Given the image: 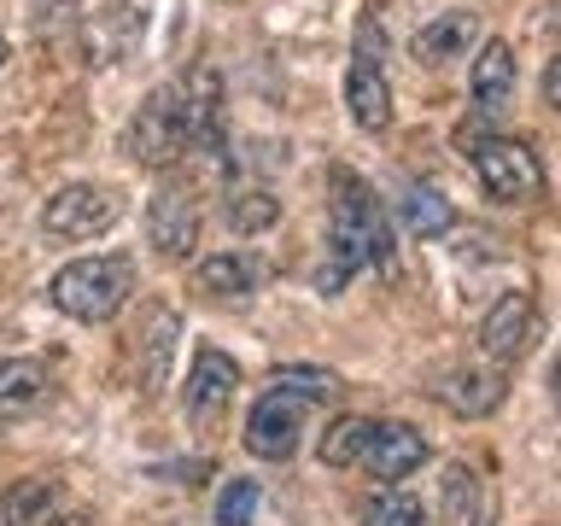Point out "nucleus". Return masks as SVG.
<instances>
[{
  "label": "nucleus",
  "mask_w": 561,
  "mask_h": 526,
  "mask_svg": "<svg viewBox=\"0 0 561 526\" xmlns=\"http://www.w3.org/2000/svg\"><path fill=\"white\" fill-rule=\"evenodd\" d=\"M515 88H520V65H515V47L508 42H480V59L468 70V94H473V112L480 117H503L515 105Z\"/></svg>",
  "instance_id": "13"
},
{
  "label": "nucleus",
  "mask_w": 561,
  "mask_h": 526,
  "mask_svg": "<svg viewBox=\"0 0 561 526\" xmlns=\"http://www.w3.org/2000/svg\"><path fill=\"white\" fill-rule=\"evenodd\" d=\"M234 386H240L234 357H222L217 345H205L199 357H193V368H187V386H182V410H187V421H199V427H217L222 410L234 403Z\"/></svg>",
  "instance_id": "9"
},
{
  "label": "nucleus",
  "mask_w": 561,
  "mask_h": 526,
  "mask_svg": "<svg viewBox=\"0 0 561 526\" xmlns=\"http://www.w3.org/2000/svg\"><path fill=\"white\" fill-rule=\"evenodd\" d=\"M456 147H462V158L473 164V175H480V187L491 193L497 205H526L543 193V164L533 152V140L520 135H485V129H456Z\"/></svg>",
  "instance_id": "2"
},
{
  "label": "nucleus",
  "mask_w": 561,
  "mask_h": 526,
  "mask_svg": "<svg viewBox=\"0 0 561 526\" xmlns=\"http://www.w3.org/2000/svg\"><path fill=\"white\" fill-rule=\"evenodd\" d=\"M503 375L497 368H450V375H438V386H433V398L445 403L450 415H468V421H480V415H491L503 403Z\"/></svg>",
  "instance_id": "15"
},
{
  "label": "nucleus",
  "mask_w": 561,
  "mask_h": 526,
  "mask_svg": "<svg viewBox=\"0 0 561 526\" xmlns=\"http://www.w3.org/2000/svg\"><path fill=\"white\" fill-rule=\"evenodd\" d=\"M175 333H182V316L152 305L147 310V328L135 333V357L147 351V363H140V392H152V386H164L170 375V357H175Z\"/></svg>",
  "instance_id": "17"
},
{
  "label": "nucleus",
  "mask_w": 561,
  "mask_h": 526,
  "mask_svg": "<svg viewBox=\"0 0 561 526\" xmlns=\"http://www.w3.org/2000/svg\"><path fill=\"white\" fill-rule=\"evenodd\" d=\"M257 281H263V263L252 252H217L199 263V293L210 298H245L257 293Z\"/></svg>",
  "instance_id": "19"
},
{
  "label": "nucleus",
  "mask_w": 561,
  "mask_h": 526,
  "mask_svg": "<svg viewBox=\"0 0 561 526\" xmlns=\"http://www.w3.org/2000/svg\"><path fill=\"white\" fill-rule=\"evenodd\" d=\"M392 252V235H386V210L375 205V193H363L351 182L340 199H333L328 217V263L316 270V293H340L357 270L368 263H386Z\"/></svg>",
  "instance_id": "1"
},
{
  "label": "nucleus",
  "mask_w": 561,
  "mask_h": 526,
  "mask_svg": "<svg viewBox=\"0 0 561 526\" xmlns=\"http://www.w3.org/2000/svg\"><path fill=\"white\" fill-rule=\"evenodd\" d=\"M257 515V485L252 480H228L217 498V526H252Z\"/></svg>",
  "instance_id": "26"
},
{
  "label": "nucleus",
  "mask_w": 561,
  "mask_h": 526,
  "mask_svg": "<svg viewBox=\"0 0 561 526\" xmlns=\"http://www.w3.org/2000/svg\"><path fill=\"white\" fill-rule=\"evenodd\" d=\"M275 217H280V199H270L263 187L228 193V228H234V235H257V228H270Z\"/></svg>",
  "instance_id": "23"
},
{
  "label": "nucleus",
  "mask_w": 561,
  "mask_h": 526,
  "mask_svg": "<svg viewBox=\"0 0 561 526\" xmlns=\"http://www.w3.org/2000/svg\"><path fill=\"white\" fill-rule=\"evenodd\" d=\"M438 515H445V526H485L491 521L485 480L468 462H450L445 468V485H438Z\"/></svg>",
  "instance_id": "18"
},
{
  "label": "nucleus",
  "mask_w": 561,
  "mask_h": 526,
  "mask_svg": "<svg viewBox=\"0 0 561 526\" xmlns=\"http://www.w3.org/2000/svg\"><path fill=\"white\" fill-rule=\"evenodd\" d=\"M53 375L35 357H0V421H24L47 403Z\"/></svg>",
  "instance_id": "16"
},
{
  "label": "nucleus",
  "mask_w": 561,
  "mask_h": 526,
  "mask_svg": "<svg viewBox=\"0 0 561 526\" xmlns=\"http://www.w3.org/2000/svg\"><path fill=\"white\" fill-rule=\"evenodd\" d=\"M363 438H368V421L363 415H340L322 433V445H316V462H322V468H351L363 456Z\"/></svg>",
  "instance_id": "22"
},
{
  "label": "nucleus",
  "mask_w": 561,
  "mask_h": 526,
  "mask_svg": "<svg viewBox=\"0 0 561 526\" xmlns=\"http://www.w3.org/2000/svg\"><path fill=\"white\" fill-rule=\"evenodd\" d=\"M182 117H187V147H222V77L210 65H193L182 82Z\"/></svg>",
  "instance_id": "14"
},
{
  "label": "nucleus",
  "mask_w": 561,
  "mask_h": 526,
  "mask_svg": "<svg viewBox=\"0 0 561 526\" xmlns=\"http://www.w3.org/2000/svg\"><path fill=\"white\" fill-rule=\"evenodd\" d=\"M147 235H152V245L164 258H193V245H199V199H193V187L164 182V187L152 193Z\"/></svg>",
  "instance_id": "10"
},
{
  "label": "nucleus",
  "mask_w": 561,
  "mask_h": 526,
  "mask_svg": "<svg viewBox=\"0 0 561 526\" xmlns=\"http://www.w3.org/2000/svg\"><path fill=\"white\" fill-rule=\"evenodd\" d=\"M59 480H47V473H30V480H18L7 491V526H53L59 521Z\"/></svg>",
  "instance_id": "20"
},
{
  "label": "nucleus",
  "mask_w": 561,
  "mask_h": 526,
  "mask_svg": "<svg viewBox=\"0 0 561 526\" xmlns=\"http://www.w3.org/2000/svg\"><path fill=\"white\" fill-rule=\"evenodd\" d=\"M182 152H187L182 94H175V82H164V88H152L147 105L129 117V129H123V158H135V164H147V170H170Z\"/></svg>",
  "instance_id": "5"
},
{
  "label": "nucleus",
  "mask_w": 561,
  "mask_h": 526,
  "mask_svg": "<svg viewBox=\"0 0 561 526\" xmlns=\"http://www.w3.org/2000/svg\"><path fill=\"white\" fill-rule=\"evenodd\" d=\"M357 462L375 473V480H403V473H415L427 462V438L415 427H403V421H368V438H363V456Z\"/></svg>",
  "instance_id": "11"
},
{
  "label": "nucleus",
  "mask_w": 561,
  "mask_h": 526,
  "mask_svg": "<svg viewBox=\"0 0 561 526\" xmlns=\"http://www.w3.org/2000/svg\"><path fill=\"white\" fill-rule=\"evenodd\" d=\"M538 328H543V316L533 305V293H503L480 322V345L491 363H520L538 345Z\"/></svg>",
  "instance_id": "8"
},
{
  "label": "nucleus",
  "mask_w": 561,
  "mask_h": 526,
  "mask_svg": "<svg viewBox=\"0 0 561 526\" xmlns=\"http://www.w3.org/2000/svg\"><path fill=\"white\" fill-rule=\"evenodd\" d=\"M117 217H123L117 187H105V182H70V187H59L47 199L42 228H47L53 240H94V235H105V228H117Z\"/></svg>",
  "instance_id": "7"
},
{
  "label": "nucleus",
  "mask_w": 561,
  "mask_h": 526,
  "mask_svg": "<svg viewBox=\"0 0 561 526\" xmlns=\"http://www.w3.org/2000/svg\"><path fill=\"white\" fill-rule=\"evenodd\" d=\"M473 47H480V12H468V7H450V12L427 18L410 42L415 65H427V70H445L456 59H468Z\"/></svg>",
  "instance_id": "12"
},
{
  "label": "nucleus",
  "mask_w": 561,
  "mask_h": 526,
  "mask_svg": "<svg viewBox=\"0 0 561 526\" xmlns=\"http://www.w3.org/2000/svg\"><path fill=\"white\" fill-rule=\"evenodd\" d=\"M129 293H135V263L117 258V252L65 263L47 287L53 310H65L70 322H112V316L129 305Z\"/></svg>",
  "instance_id": "3"
},
{
  "label": "nucleus",
  "mask_w": 561,
  "mask_h": 526,
  "mask_svg": "<svg viewBox=\"0 0 561 526\" xmlns=\"http://www.w3.org/2000/svg\"><path fill=\"white\" fill-rule=\"evenodd\" d=\"M316 403L287 392V386H270L252 415H245V450L263 456V462H287V456L298 450V438H305V421H310Z\"/></svg>",
  "instance_id": "6"
},
{
  "label": "nucleus",
  "mask_w": 561,
  "mask_h": 526,
  "mask_svg": "<svg viewBox=\"0 0 561 526\" xmlns=\"http://www.w3.org/2000/svg\"><path fill=\"white\" fill-rule=\"evenodd\" d=\"M363 526H427L415 498H403V491H380L375 503L363 508Z\"/></svg>",
  "instance_id": "25"
},
{
  "label": "nucleus",
  "mask_w": 561,
  "mask_h": 526,
  "mask_svg": "<svg viewBox=\"0 0 561 526\" xmlns=\"http://www.w3.org/2000/svg\"><path fill=\"white\" fill-rule=\"evenodd\" d=\"M386 30L375 18L357 24V47H351V65H345V112L363 135H386L392 129V82H386Z\"/></svg>",
  "instance_id": "4"
},
{
  "label": "nucleus",
  "mask_w": 561,
  "mask_h": 526,
  "mask_svg": "<svg viewBox=\"0 0 561 526\" xmlns=\"http://www.w3.org/2000/svg\"><path fill=\"white\" fill-rule=\"evenodd\" d=\"M7 53H12V47H7V35H0V65H7Z\"/></svg>",
  "instance_id": "27"
},
{
  "label": "nucleus",
  "mask_w": 561,
  "mask_h": 526,
  "mask_svg": "<svg viewBox=\"0 0 561 526\" xmlns=\"http://www.w3.org/2000/svg\"><path fill=\"white\" fill-rule=\"evenodd\" d=\"M398 217H403V228H410L415 240H438V235H450V228H456V205L438 187H410L398 199Z\"/></svg>",
  "instance_id": "21"
},
{
  "label": "nucleus",
  "mask_w": 561,
  "mask_h": 526,
  "mask_svg": "<svg viewBox=\"0 0 561 526\" xmlns=\"http://www.w3.org/2000/svg\"><path fill=\"white\" fill-rule=\"evenodd\" d=\"M270 386H287V392L310 398V403H328L333 392H340V375H328V368H305V363H293V368H275V380H270Z\"/></svg>",
  "instance_id": "24"
}]
</instances>
